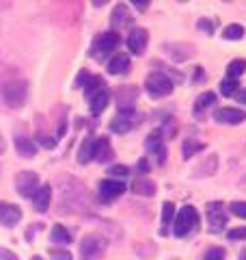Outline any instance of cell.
<instances>
[{
  "label": "cell",
  "instance_id": "1",
  "mask_svg": "<svg viewBox=\"0 0 246 260\" xmlns=\"http://www.w3.org/2000/svg\"><path fill=\"white\" fill-rule=\"evenodd\" d=\"M59 193H61V206L59 210L63 213H76L82 208V202L87 200V189L80 180L73 176L63 174L59 178Z\"/></svg>",
  "mask_w": 246,
  "mask_h": 260
},
{
  "label": "cell",
  "instance_id": "2",
  "mask_svg": "<svg viewBox=\"0 0 246 260\" xmlns=\"http://www.w3.org/2000/svg\"><path fill=\"white\" fill-rule=\"evenodd\" d=\"M3 100L9 109H22L28 102V80L26 78H9L3 83Z\"/></svg>",
  "mask_w": 246,
  "mask_h": 260
},
{
  "label": "cell",
  "instance_id": "3",
  "mask_svg": "<svg viewBox=\"0 0 246 260\" xmlns=\"http://www.w3.org/2000/svg\"><path fill=\"white\" fill-rule=\"evenodd\" d=\"M196 228H199V213H196V208L182 206V210L175 213V219H173V234L177 239H186Z\"/></svg>",
  "mask_w": 246,
  "mask_h": 260
},
{
  "label": "cell",
  "instance_id": "4",
  "mask_svg": "<svg viewBox=\"0 0 246 260\" xmlns=\"http://www.w3.org/2000/svg\"><path fill=\"white\" fill-rule=\"evenodd\" d=\"M119 32L117 30H106V32H100L95 39H93V46H91V56L100 61H108L110 54L117 50L119 46Z\"/></svg>",
  "mask_w": 246,
  "mask_h": 260
},
{
  "label": "cell",
  "instance_id": "5",
  "mask_svg": "<svg viewBox=\"0 0 246 260\" xmlns=\"http://www.w3.org/2000/svg\"><path fill=\"white\" fill-rule=\"evenodd\" d=\"M173 87H175V83L167 74H164V72H160V70L149 72L147 78H145L147 93H149L151 98H155V100H160V98H164V95H171Z\"/></svg>",
  "mask_w": 246,
  "mask_h": 260
},
{
  "label": "cell",
  "instance_id": "6",
  "mask_svg": "<svg viewBox=\"0 0 246 260\" xmlns=\"http://www.w3.org/2000/svg\"><path fill=\"white\" fill-rule=\"evenodd\" d=\"M106 249H108V241L102 234H87L80 241V256L82 260H100Z\"/></svg>",
  "mask_w": 246,
  "mask_h": 260
},
{
  "label": "cell",
  "instance_id": "7",
  "mask_svg": "<svg viewBox=\"0 0 246 260\" xmlns=\"http://www.w3.org/2000/svg\"><path fill=\"white\" fill-rule=\"evenodd\" d=\"M143 119H145L143 113H138L134 109L132 111H119L117 117L110 121V130L112 133H117V135H126V133H130V130L141 126Z\"/></svg>",
  "mask_w": 246,
  "mask_h": 260
},
{
  "label": "cell",
  "instance_id": "8",
  "mask_svg": "<svg viewBox=\"0 0 246 260\" xmlns=\"http://www.w3.org/2000/svg\"><path fill=\"white\" fill-rule=\"evenodd\" d=\"M205 217H208V225H210L212 234H220L229 221L223 202H210V204L205 206Z\"/></svg>",
  "mask_w": 246,
  "mask_h": 260
},
{
  "label": "cell",
  "instance_id": "9",
  "mask_svg": "<svg viewBox=\"0 0 246 260\" xmlns=\"http://www.w3.org/2000/svg\"><path fill=\"white\" fill-rule=\"evenodd\" d=\"M39 176L35 172H20L18 176H15V189H18V193L22 195V198L26 200H32L35 198V193L39 191Z\"/></svg>",
  "mask_w": 246,
  "mask_h": 260
},
{
  "label": "cell",
  "instance_id": "10",
  "mask_svg": "<svg viewBox=\"0 0 246 260\" xmlns=\"http://www.w3.org/2000/svg\"><path fill=\"white\" fill-rule=\"evenodd\" d=\"M128 191V184L123 180H102L100 186H97V195H100V200L104 202V204H108V202H114L117 198H121L123 193Z\"/></svg>",
  "mask_w": 246,
  "mask_h": 260
},
{
  "label": "cell",
  "instance_id": "11",
  "mask_svg": "<svg viewBox=\"0 0 246 260\" xmlns=\"http://www.w3.org/2000/svg\"><path fill=\"white\" fill-rule=\"evenodd\" d=\"M114 102H117V109L119 111H132L134 104L138 100V87L134 85H123L114 89Z\"/></svg>",
  "mask_w": 246,
  "mask_h": 260
},
{
  "label": "cell",
  "instance_id": "12",
  "mask_svg": "<svg viewBox=\"0 0 246 260\" xmlns=\"http://www.w3.org/2000/svg\"><path fill=\"white\" fill-rule=\"evenodd\" d=\"M126 44H128V48H130V52L132 54H143L147 50V44H149V32H147L145 28H141V26L130 28Z\"/></svg>",
  "mask_w": 246,
  "mask_h": 260
},
{
  "label": "cell",
  "instance_id": "13",
  "mask_svg": "<svg viewBox=\"0 0 246 260\" xmlns=\"http://www.w3.org/2000/svg\"><path fill=\"white\" fill-rule=\"evenodd\" d=\"M22 221V208L15 204H7V202H0V225L5 228H13Z\"/></svg>",
  "mask_w": 246,
  "mask_h": 260
},
{
  "label": "cell",
  "instance_id": "14",
  "mask_svg": "<svg viewBox=\"0 0 246 260\" xmlns=\"http://www.w3.org/2000/svg\"><path fill=\"white\" fill-rule=\"evenodd\" d=\"M145 148L153 154V158H155V162H158V165H164V162H167V148H164L162 137L155 133V130L145 139Z\"/></svg>",
  "mask_w": 246,
  "mask_h": 260
},
{
  "label": "cell",
  "instance_id": "15",
  "mask_svg": "<svg viewBox=\"0 0 246 260\" xmlns=\"http://www.w3.org/2000/svg\"><path fill=\"white\" fill-rule=\"evenodd\" d=\"M214 119L218 124H229V126H235V124H242L246 121V113L242 109H233V107H225V109H218L214 113Z\"/></svg>",
  "mask_w": 246,
  "mask_h": 260
},
{
  "label": "cell",
  "instance_id": "16",
  "mask_svg": "<svg viewBox=\"0 0 246 260\" xmlns=\"http://www.w3.org/2000/svg\"><path fill=\"white\" fill-rule=\"evenodd\" d=\"M162 50L167 52L173 61H177V63L179 61H188L190 56H194V48L190 44H175V42L173 44H164Z\"/></svg>",
  "mask_w": 246,
  "mask_h": 260
},
{
  "label": "cell",
  "instance_id": "17",
  "mask_svg": "<svg viewBox=\"0 0 246 260\" xmlns=\"http://www.w3.org/2000/svg\"><path fill=\"white\" fill-rule=\"evenodd\" d=\"M130 68H132V63H130V56L128 54H112L108 61H106V70H108V74H114V76H121V74H128Z\"/></svg>",
  "mask_w": 246,
  "mask_h": 260
},
{
  "label": "cell",
  "instance_id": "18",
  "mask_svg": "<svg viewBox=\"0 0 246 260\" xmlns=\"http://www.w3.org/2000/svg\"><path fill=\"white\" fill-rule=\"evenodd\" d=\"M110 24L114 28H130L134 24V18L130 15V9L126 5H117L112 9V15H110ZM134 28V26H132Z\"/></svg>",
  "mask_w": 246,
  "mask_h": 260
},
{
  "label": "cell",
  "instance_id": "19",
  "mask_svg": "<svg viewBox=\"0 0 246 260\" xmlns=\"http://www.w3.org/2000/svg\"><path fill=\"white\" fill-rule=\"evenodd\" d=\"M114 158V150L110 145V139L108 137H100L95 141V152H93V160L97 162H110Z\"/></svg>",
  "mask_w": 246,
  "mask_h": 260
},
{
  "label": "cell",
  "instance_id": "20",
  "mask_svg": "<svg viewBox=\"0 0 246 260\" xmlns=\"http://www.w3.org/2000/svg\"><path fill=\"white\" fill-rule=\"evenodd\" d=\"M50 202H52V186H39V191L35 193V198H32V208L37 210V213H46L48 208H50Z\"/></svg>",
  "mask_w": 246,
  "mask_h": 260
},
{
  "label": "cell",
  "instance_id": "21",
  "mask_svg": "<svg viewBox=\"0 0 246 260\" xmlns=\"http://www.w3.org/2000/svg\"><path fill=\"white\" fill-rule=\"evenodd\" d=\"M95 137L93 135H89L85 137V141L80 143V148H78V162L80 165H87V162H91L93 160V152H95Z\"/></svg>",
  "mask_w": 246,
  "mask_h": 260
},
{
  "label": "cell",
  "instance_id": "22",
  "mask_svg": "<svg viewBox=\"0 0 246 260\" xmlns=\"http://www.w3.org/2000/svg\"><path fill=\"white\" fill-rule=\"evenodd\" d=\"M15 150H18L20 156H24V158H32V156L37 154V143L32 141V139H28V137L18 135V137H15Z\"/></svg>",
  "mask_w": 246,
  "mask_h": 260
},
{
  "label": "cell",
  "instance_id": "23",
  "mask_svg": "<svg viewBox=\"0 0 246 260\" xmlns=\"http://www.w3.org/2000/svg\"><path fill=\"white\" fill-rule=\"evenodd\" d=\"M110 104V91L108 89H104V91L95 93L91 100H89V109H91L93 115H100V113H104V109Z\"/></svg>",
  "mask_w": 246,
  "mask_h": 260
},
{
  "label": "cell",
  "instance_id": "24",
  "mask_svg": "<svg viewBox=\"0 0 246 260\" xmlns=\"http://www.w3.org/2000/svg\"><path fill=\"white\" fill-rule=\"evenodd\" d=\"M214 104H216V93H214V91L201 93V95L194 100V117H203V111L210 109V107H214Z\"/></svg>",
  "mask_w": 246,
  "mask_h": 260
},
{
  "label": "cell",
  "instance_id": "25",
  "mask_svg": "<svg viewBox=\"0 0 246 260\" xmlns=\"http://www.w3.org/2000/svg\"><path fill=\"white\" fill-rule=\"evenodd\" d=\"M216 169H218V156H216V154H210V156L201 162V167L192 172V176L194 178H205V176L216 174Z\"/></svg>",
  "mask_w": 246,
  "mask_h": 260
},
{
  "label": "cell",
  "instance_id": "26",
  "mask_svg": "<svg viewBox=\"0 0 246 260\" xmlns=\"http://www.w3.org/2000/svg\"><path fill=\"white\" fill-rule=\"evenodd\" d=\"M132 191L136 195H145V198H151L155 195V182L149 180V178H136L132 182Z\"/></svg>",
  "mask_w": 246,
  "mask_h": 260
},
{
  "label": "cell",
  "instance_id": "27",
  "mask_svg": "<svg viewBox=\"0 0 246 260\" xmlns=\"http://www.w3.org/2000/svg\"><path fill=\"white\" fill-rule=\"evenodd\" d=\"M106 89V83H104V78L102 76H89L87 78V83H85V95H87V100H91V98L95 93H100Z\"/></svg>",
  "mask_w": 246,
  "mask_h": 260
},
{
  "label": "cell",
  "instance_id": "28",
  "mask_svg": "<svg viewBox=\"0 0 246 260\" xmlns=\"http://www.w3.org/2000/svg\"><path fill=\"white\" fill-rule=\"evenodd\" d=\"M50 239H52L54 243H61V245H69V243L73 241V237L69 234V230H67L65 225H61V223H54V225H52Z\"/></svg>",
  "mask_w": 246,
  "mask_h": 260
},
{
  "label": "cell",
  "instance_id": "29",
  "mask_svg": "<svg viewBox=\"0 0 246 260\" xmlns=\"http://www.w3.org/2000/svg\"><path fill=\"white\" fill-rule=\"evenodd\" d=\"M173 219H175V206H173V202H164V206H162V234L167 237V230H169V225L173 223Z\"/></svg>",
  "mask_w": 246,
  "mask_h": 260
},
{
  "label": "cell",
  "instance_id": "30",
  "mask_svg": "<svg viewBox=\"0 0 246 260\" xmlns=\"http://www.w3.org/2000/svg\"><path fill=\"white\" fill-rule=\"evenodd\" d=\"M246 72V59H233L231 63L227 65V78L237 80Z\"/></svg>",
  "mask_w": 246,
  "mask_h": 260
},
{
  "label": "cell",
  "instance_id": "31",
  "mask_svg": "<svg viewBox=\"0 0 246 260\" xmlns=\"http://www.w3.org/2000/svg\"><path fill=\"white\" fill-rule=\"evenodd\" d=\"M203 148H205V145H203L201 141H196V139H186L184 145H182V156L188 160V158H192L194 154H199Z\"/></svg>",
  "mask_w": 246,
  "mask_h": 260
},
{
  "label": "cell",
  "instance_id": "32",
  "mask_svg": "<svg viewBox=\"0 0 246 260\" xmlns=\"http://www.w3.org/2000/svg\"><path fill=\"white\" fill-rule=\"evenodd\" d=\"M160 137H162V141H167V139H173V137L177 135V124H175V119H164V124L155 130Z\"/></svg>",
  "mask_w": 246,
  "mask_h": 260
},
{
  "label": "cell",
  "instance_id": "33",
  "mask_svg": "<svg viewBox=\"0 0 246 260\" xmlns=\"http://www.w3.org/2000/svg\"><path fill=\"white\" fill-rule=\"evenodd\" d=\"M220 95H227V98H231V95H235L237 91H240V83L237 80H233V78H223L220 80Z\"/></svg>",
  "mask_w": 246,
  "mask_h": 260
},
{
  "label": "cell",
  "instance_id": "34",
  "mask_svg": "<svg viewBox=\"0 0 246 260\" xmlns=\"http://www.w3.org/2000/svg\"><path fill=\"white\" fill-rule=\"evenodd\" d=\"M223 37L225 39H242L244 26L242 24H229V26H225V30H223Z\"/></svg>",
  "mask_w": 246,
  "mask_h": 260
},
{
  "label": "cell",
  "instance_id": "35",
  "mask_svg": "<svg viewBox=\"0 0 246 260\" xmlns=\"http://www.w3.org/2000/svg\"><path fill=\"white\" fill-rule=\"evenodd\" d=\"M35 143H37V145H44L46 150H52L54 145H56V139H52V137H48L46 133H37Z\"/></svg>",
  "mask_w": 246,
  "mask_h": 260
},
{
  "label": "cell",
  "instance_id": "36",
  "mask_svg": "<svg viewBox=\"0 0 246 260\" xmlns=\"http://www.w3.org/2000/svg\"><path fill=\"white\" fill-rule=\"evenodd\" d=\"M203 260H225V249L223 247H210L205 251Z\"/></svg>",
  "mask_w": 246,
  "mask_h": 260
},
{
  "label": "cell",
  "instance_id": "37",
  "mask_svg": "<svg viewBox=\"0 0 246 260\" xmlns=\"http://www.w3.org/2000/svg\"><path fill=\"white\" fill-rule=\"evenodd\" d=\"M50 258L52 260H73L71 258V254L65 247H52L50 249Z\"/></svg>",
  "mask_w": 246,
  "mask_h": 260
},
{
  "label": "cell",
  "instance_id": "38",
  "mask_svg": "<svg viewBox=\"0 0 246 260\" xmlns=\"http://www.w3.org/2000/svg\"><path fill=\"white\" fill-rule=\"evenodd\" d=\"M227 239L229 241H246V225L244 228H231L227 232Z\"/></svg>",
  "mask_w": 246,
  "mask_h": 260
},
{
  "label": "cell",
  "instance_id": "39",
  "mask_svg": "<svg viewBox=\"0 0 246 260\" xmlns=\"http://www.w3.org/2000/svg\"><path fill=\"white\" fill-rule=\"evenodd\" d=\"M108 176H112V178H126V176H130V167H126V165H112V167H108Z\"/></svg>",
  "mask_w": 246,
  "mask_h": 260
},
{
  "label": "cell",
  "instance_id": "40",
  "mask_svg": "<svg viewBox=\"0 0 246 260\" xmlns=\"http://www.w3.org/2000/svg\"><path fill=\"white\" fill-rule=\"evenodd\" d=\"M231 213L235 215V217H240V219H246V202H233L231 206Z\"/></svg>",
  "mask_w": 246,
  "mask_h": 260
},
{
  "label": "cell",
  "instance_id": "41",
  "mask_svg": "<svg viewBox=\"0 0 246 260\" xmlns=\"http://www.w3.org/2000/svg\"><path fill=\"white\" fill-rule=\"evenodd\" d=\"M196 28H201L203 32H208V35H212V32H214V22H212V20H199V22H196Z\"/></svg>",
  "mask_w": 246,
  "mask_h": 260
},
{
  "label": "cell",
  "instance_id": "42",
  "mask_svg": "<svg viewBox=\"0 0 246 260\" xmlns=\"http://www.w3.org/2000/svg\"><path fill=\"white\" fill-rule=\"evenodd\" d=\"M149 169H151V162H149V158H141L138 160V167H136V172L138 174H149Z\"/></svg>",
  "mask_w": 246,
  "mask_h": 260
},
{
  "label": "cell",
  "instance_id": "43",
  "mask_svg": "<svg viewBox=\"0 0 246 260\" xmlns=\"http://www.w3.org/2000/svg\"><path fill=\"white\" fill-rule=\"evenodd\" d=\"M0 260H18V256H15L11 249H5V247H0Z\"/></svg>",
  "mask_w": 246,
  "mask_h": 260
},
{
  "label": "cell",
  "instance_id": "44",
  "mask_svg": "<svg viewBox=\"0 0 246 260\" xmlns=\"http://www.w3.org/2000/svg\"><path fill=\"white\" fill-rule=\"evenodd\" d=\"M89 76H91V74H89L87 70H80V74H78V78H76V85H78V87H85V83H87Z\"/></svg>",
  "mask_w": 246,
  "mask_h": 260
},
{
  "label": "cell",
  "instance_id": "45",
  "mask_svg": "<svg viewBox=\"0 0 246 260\" xmlns=\"http://www.w3.org/2000/svg\"><path fill=\"white\" fill-rule=\"evenodd\" d=\"M194 83H205V70L203 68L194 70Z\"/></svg>",
  "mask_w": 246,
  "mask_h": 260
},
{
  "label": "cell",
  "instance_id": "46",
  "mask_svg": "<svg viewBox=\"0 0 246 260\" xmlns=\"http://www.w3.org/2000/svg\"><path fill=\"white\" fill-rule=\"evenodd\" d=\"M134 7H136V9L138 11H145L147 9V7H149V0H138V3H132Z\"/></svg>",
  "mask_w": 246,
  "mask_h": 260
},
{
  "label": "cell",
  "instance_id": "47",
  "mask_svg": "<svg viewBox=\"0 0 246 260\" xmlns=\"http://www.w3.org/2000/svg\"><path fill=\"white\" fill-rule=\"evenodd\" d=\"M235 98H237V100H240L242 104H246V89H240V91L235 93Z\"/></svg>",
  "mask_w": 246,
  "mask_h": 260
},
{
  "label": "cell",
  "instance_id": "48",
  "mask_svg": "<svg viewBox=\"0 0 246 260\" xmlns=\"http://www.w3.org/2000/svg\"><path fill=\"white\" fill-rule=\"evenodd\" d=\"M237 186H240V189H242V191H246V174L242 176V180H240V184H237Z\"/></svg>",
  "mask_w": 246,
  "mask_h": 260
},
{
  "label": "cell",
  "instance_id": "49",
  "mask_svg": "<svg viewBox=\"0 0 246 260\" xmlns=\"http://www.w3.org/2000/svg\"><path fill=\"white\" fill-rule=\"evenodd\" d=\"M237 260H246V247L240 251V256H237Z\"/></svg>",
  "mask_w": 246,
  "mask_h": 260
},
{
  "label": "cell",
  "instance_id": "50",
  "mask_svg": "<svg viewBox=\"0 0 246 260\" xmlns=\"http://www.w3.org/2000/svg\"><path fill=\"white\" fill-rule=\"evenodd\" d=\"M3 152H5V139L0 137V154H3Z\"/></svg>",
  "mask_w": 246,
  "mask_h": 260
},
{
  "label": "cell",
  "instance_id": "51",
  "mask_svg": "<svg viewBox=\"0 0 246 260\" xmlns=\"http://www.w3.org/2000/svg\"><path fill=\"white\" fill-rule=\"evenodd\" d=\"M32 260H44V258H41V256H32Z\"/></svg>",
  "mask_w": 246,
  "mask_h": 260
}]
</instances>
